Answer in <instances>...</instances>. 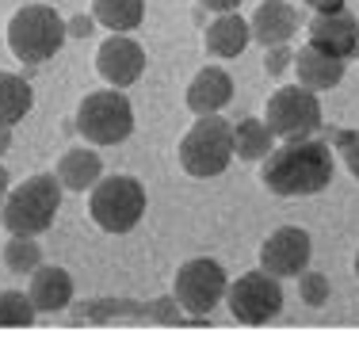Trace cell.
<instances>
[{
    "instance_id": "cell-17",
    "label": "cell",
    "mask_w": 359,
    "mask_h": 340,
    "mask_svg": "<svg viewBox=\"0 0 359 340\" xmlns=\"http://www.w3.org/2000/svg\"><path fill=\"white\" fill-rule=\"evenodd\" d=\"M249 42H252V27L237 12H222L207 27V35H203V46H207L210 57H237V54H245Z\"/></svg>"
},
{
    "instance_id": "cell-28",
    "label": "cell",
    "mask_w": 359,
    "mask_h": 340,
    "mask_svg": "<svg viewBox=\"0 0 359 340\" xmlns=\"http://www.w3.org/2000/svg\"><path fill=\"white\" fill-rule=\"evenodd\" d=\"M92 27H96V20H92V15H73V20H65V31H69L73 39H88Z\"/></svg>"
},
{
    "instance_id": "cell-2",
    "label": "cell",
    "mask_w": 359,
    "mask_h": 340,
    "mask_svg": "<svg viewBox=\"0 0 359 340\" xmlns=\"http://www.w3.org/2000/svg\"><path fill=\"white\" fill-rule=\"evenodd\" d=\"M62 184H57L54 172H39L31 180L15 184L12 191L0 203V222H4L8 233H27L39 237L54 226V215L62 210Z\"/></svg>"
},
{
    "instance_id": "cell-21",
    "label": "cell",
    "mask_w": 359,
    "mask_h": 340,
    "mask_svg": "<svg viewBox=\"0 0 359 340\" xmlns=\"http://www.w3.org/2000/svg\"><path fill=\"white\" fill-rule=\"evenodd\" d=\"M271 126L264 123V118H241V123H233V157L241 161H264L271 149Z\"/></svg>"
},
{
    "instance_id": "cell-33",
    "label": "cell",
    "mask_w": 359,
    "mask_h": 340,
    "mask_svg": "<svg viewBox=\"0 0 359 340\" xmlns=\"http://www.w3.org/2000/svg\"><path fill=\"white\" fill-rule=\"evenodd\" d=\"M355 276H359V252H355Z\"/></svg>"
},
{
    "instance_id": "cell-3",
    "label": "cell",
    "mask_w": 359,
    "mask_h": 340,
    "mask_svg": "<svg viewBox=\"0 0 359 340\" xmlns=\"http://www.w3.org/2000/svg\"><path fill=\"white\" fill-rule=\"evenodd\" d=\"M69 31L57 8L50 4H23L20 12L8 20V50L27 65H42L65 46Z\"/></svg>"
},
{
    "instance_id": "cell-12",
    "label": "cell",
    "mask_w": 359,
    "mask_h": 340,
    "mask_svg": "<svg viewBox=\"0 0 359 340\" xmlns=\"http://www.w3.org/2000/svg\"><path fill=\"white\" fill-rule=\"evenodd\" d=\"M96 69L111 88H130L145 73V50L130 35H111L96 50Z\"/></svg>"
},
{
    "instance_id": "cell-22",
    "label": "cell",
    "mask_w": 359,
    "mask_h": 340,
    "mask_svg": "<svg viewBox=\"0 0 359 340\" xmlns=\"http://www.w3.org/2000/svg\"><path fill=\"white\" fill-rule=\"evenodd\" d=\"M4 264H8V271H15V276H31V271L42 264V245L27 233H12L4 245Z\"/></svg>"
},
{
    "instance_id": "cell-1",
    "label": "cell",
    "mask_w": 359,
    "mask_h": 340,
    "mask_svg": "<svg viewBox=\"0 0 359 340\" xmlns=\"http://www.w3.org/2000/svg\"><path fill=\"white\" fill-rule=\"evenodd\" d=\"M337 176L332 149L318 138H287L264 157L260 180L271 195L283 199H302V195H321Z\"/></svg>"
},
{
    "instance_id": "cell-8",
    "label": "cell",
    "mask_w": 359,
    "mask_h": 340,
    "mask_svg": "<svg viewBox=\"0 0 359 340\" xmlns=\"http://www.w3.org/2000/svg\"><path fill=\"white\" fill-rule=\"evenodd\" d=\"M226 287H229L226 268L210 257H195L187 264H180L176 279H172V294H176L180 310L191 313V318H207L226 299Z\"/></svg>"
},
{
    "instance_id": "cell-24",
    "label": "cell",
    "mask_w": 359,
    "mask_h": 340,
    "mask_svg": "<svg viewBox=\"0 0 359 340\" xmlns=\"http://www.w3.org/2000/svg\"><path fill=\"white\" fill-rule=\"evenodd\" d=\"M298 294H302V306H313V310L325 306L332 294L329 276H321V271H302V276H298Z\"/></svg>"
},
{
    "instance_id": "cell-23",
    "label": "cell",
    "mask_w": 359,
    "mask_h": 340,
    "mask_svg": "<svg viewBox=\"0 0 359 340\" xmlns=\"http://www.w3.org/2000/svg\"><path fill=\"white\" fill-rule=\"evenodd\" d=\"M35 313L27 291H0V329H31Z\"/></svg>"
},
{
    "instance_id": "cell-26",
    "label": "cell",
    "mask_w": 359,
    "mask_h": 340,
    "mask_svg": "<svg viewBox=\"0 0 359 340\" xmlns=\"http://www.w3.org/2000/svg\"><path fill=\"white\" fill-rule=\"evenodd\" d=\"M145 318H149V321H161V325H176V321H184V310H180V302H176V294H172V299L149 302Z\"/></svg>"
},
{
    "instance_id": "cell-5",
    "label": "cell",
    "mask_w": 359,
    "mask_h": 340,
    "mask_svg": "<svg viewBox=\"0 0 359 340\" xmlns=\"http://www.w3.org/2000/svg\"><path fill=\"white\" fill-rule=\"evenodd\" d=\"M88 215L104 233H130L145 215V188L134 176H100L88 191Z\"/></svg>"
},
{
    "instance_id": "cell-9",
    "label": "cell",
    "mask_w": 359,
    "mask_h": 340,
    "mask_svg": "<svg viewBox=\"0 0 359 340\" xmlns=\"http://www.w3.org/2000/svg\"><path fill=\"white\" fill-rule=\"evenodd\" d=\"M264 123L271 126L276 138H310L321 126V100L306 84H287V88L271 92L268 107H264Z\"/></svg>"
},
{
    "instance_id": "cell-13",
    "label": "cell",
    "mask_w": 359,
    "mask_h": 340,
    "mask_svg": "<svg viewBox=\"0 0 359 340\" xmlns=\"http://www.w3.org/2000/svg\"><path fill=\"white\" fill-rule=\"evenodd\" d=\"M249 27H252V42H260L264 50L268 46H287V42L298 35V12L287 4V0H264V4L252 12Z\"/></svg>"
},
{
    "instance_id": "cell-16",
    "label": "cell",
    "mask_w": 359,
    "mask_h": 340,
    "mask_svg": "<svg viewBox=\"0 0 359 340\" xmlns=\"http://www.w3.org/2000/svg\"><path fill=\"white\" fill-rule=\"evenodd\" d=\"M294 73H298V84H306L313 92H325V88H337L344 81V62L306 42L294 54Z\"/></svg>"
},
{
    "instance_id": "cell-32",
    "label": "cell",
    "mask_w": 359,
    "mask_h": 340,
    "mask_svg": "<svg viewBox=\"0 0 359 340\" xmlns=\"http://www.w3.org/2000/svg\"><path fill=\"white\" fill-rule=\"evenodd\" d=\"M8 146H12V126H0V157L8 153Z\"/></svg>"
},
{
    "instance_id": "cell-30",
    "label": "cell",
    "mask_w": 359,
    "mask_h": 340,
    "mask_svg": "<svg viewBox=\"0 0 359 340\" xmlns=\"http://www.w3.org/2000/svg\"><path fill=\"white\" fill-rule=\"evenodd\" d=\"M302 4L313 12H332V8H344V0H302Z\"/></svg>"
},
{
    "instance_id": "cell-14",
    "label": "cell",
    "mask_w": 359,
    "mask_h": 340,
    "mask_svg": "<svg viewBox=\"0 0 359 340\" xmlns=\"http://www.w3.org/2000/svg\"><path fill=\"white\" fill-rule=\"evenodd\" d=\"M229 100H233V76L222 65L199 69L191 76V84H187V111L195 115H218Z\"/></svg>"
},
{
    "instance_id": "cell-31",
    "label": "cell",
    "mask_w": 359,
    "mask_h": 340,
    "mask_svg": "<svg viewBox=\"0 0 359 340\" xmlns=\"http://www.w3.org/2000/svg\"><path fill=\"white\" fill-rule=\"evenodd\" d=\"M12 191V176H8V168L0 165V203H4V195Z\"/></svg>"
},
{
    "instance_id": "cell-27",
    "label": "cell",
    "mask_w": 359,
    "mask_h": 340,
    "mask_svg": "<svg viewBox=\"0 0 359 340\" xmlns=\"http://www.w3.org/2000/svg\"><path fill=\"white\" fill-rule=\"evenodd\" d=\"M287 65H294L290 50L287 46H268V54H264V73H268V76H283Z\"/></svg>"
},
{
    "instance_id": "cell-10",
    "label": "cell",
    "mask_w": 359,
    "mask_h": 340,
    "mask_svg": "<svg viewBox=\"0 0 359 340\" xmlns=\"http://www.w3.org/2000/svg\"><path fill=\"white\" fill-rule=\"evenodd\" d=\"M310 257H313V245H310V233L298 226H283L260 245V268L271 271L276 279H298L306 268H310Z\"/></svg>"
},
{
    "instance_id": "cell-11",
    "label": "cell",
    "mask_w": 359,
    "mask_h": 340,
    "mask_svg": "<svg viewBox=\"0 0 359 340\" xmlns=\"http://www.w3.org/2000/svg\"><path fill=\"white\" fill-rule=\"evenodd\" d=\"M310 46L325 50V54L340 57V62H348V57L359 54V20L348 8H332V12H313L310 20Z\"/></svg>"
},
{
    "instance_id": "cell-25",
    "label": "cell",
    "mask_w": 359,
    "mask_h": 340,
    "mask_svg": "<svg viewBox=\"0 0 359 340\" xmlns=\"http://www.w3.org/2000/svg\"><path fill=\"white\" fill-rule=\"evenodd\" d=\"M337 149H340V157H344L348 172L359 180V130H340L337 134Z\"/></svg>"
},
{
    "instance_id": "cell-7",
    "label": "cell",
    "mask_w": 359,
    "mask_h": 340,
    "mask_svg": "<svg viewBox=\"0 0 359 340\" xmlns=\"http://www.w3.org/2000/svg\"><path fill=\"white\" fill-rule=\"evenodd\" d=\"M226 306L241 325H268L283 310V283L264 268L245 271L226 287Z\"/></svg>"
},
{
    "instance_id": "cell-6",
    "label": "cell",
    "mask_w": 359,
    "mask_h": 340,
    "mask_svg": "<svg viewBox=\"0 0 359 340\" xmlns=\"http://www.w3.org/2000/svg\"><path fill=\"white\" fill-rule=\"evenodd\" d=\"M76 130L88 146H118L134 134V107L123 88L88 92L76 107Z\"/></svg>"
},
{
    "instance_id": "cell-4",
    "label": "cell",
    "mask_w": 359,
    "mask_h": 340,
    "mask_svg": "<svg viewBox=\"0 0 359 340\" xmlns=\"http://www.w3.org/2000/svg\"><path fill=\"white\" fill-rule=\"evenodd\" d=\"M233 165V123L222 115H199V123L180 138V168L195 180L222 176Z\"/></svg>"
},
{
    "instance_id": "cell-15",
    "label": "cell",
    "mask_w": 359,
    "mask_h": 340,
    "mask_svg": "<svg viewBox=\"0 0 359 340\" xmlns=\"http://www.w3.org/2000/svg\"><path fill=\"white\" fill-rule=\"evenodd\" d=\"M31 306L42 313H57L73 302V276L57 264H39L31 271V283H27Z\"/></svg>"
},
{
    "instance_id": "cell-29",
    "label": "cell",
    "mask_w": 359,
    "mask_h": 340,
    "mask_svg": "<svg viewBox=\"0 0 359 340\" xmlns=\"http://www.w3.org/2000/svg\"><path fill=\"white\" fill-rule=\"evenodd\" d=\"M203 8H210V12H237V8H241V0H199Z\"/></svg>"
},
{
    "instance_id": "cell-19",
    "label": "cell",
    "mask_w": 359,
    "mask_h": 340,
    "mask_svg": "<svg viewBox=\"0 0 359 340\" xmlns=\"http://www.w3.org/2000/svg\"><path fill=\"white\" fill-rule=\"evenodd\" d=\"M92 20L115 35L138 31L145 20V0H92Z\"/></svg>"
},
{
    "instance_id": "cell-20",
    "label": "cell",
    "mask_w": 359,
    "mask_h": 340,
    "mask_svg": "<svg viewBox=\"0 0 359 340\" xmlns=\"http://www.w3.org/2000/svg\"><path fill=\"white\" fill-rule=\"evenodd\" d=\"M35 107V92L20 73H0V126H15Z\"/></svg>"
},
{
    "instance_id": "cell-18",
    "label": "cell",
    "mask_w": 359,
    "mask_h": 340,
    "mask_svg": "<svg viewBox=\"0 0 359 340\" xmlns=\"http://www.w3.org/2000/svg\"><path fill=\"white\" fill-rule=\"evenodd\" d=\"M54 176L65 191H92V184L104 176V161L92 149H65L57 168H54Z\"/></svg>"
}]
</instances>
